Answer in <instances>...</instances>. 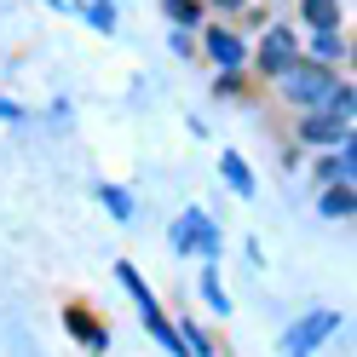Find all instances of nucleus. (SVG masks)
I'll use <instances>...</instances> for the list:
<instances>
[{
	"label": "nucleus",
	"instance_id": "nucleus-12",
	"mask_svg": "<svg viewBox=\"0 0 357 357\" xmlns=\"http://www.w3.org/2000/svg\"><path fill=\"white\" fill-rule=\"evenodd\" d=\"M162 6H167L173 24H196V17H202V12H196V0H162Z\"/></svg>",
	"mask_w": 357,
	"mask_h": 357
},
{
	"label": "nucleus",
	"instance_id": "nucleus-5",
	"mask_svg": "<svg viewBox=\"0 0 357 357\" xmlns=\"http://www.w3.org/2000/svg\"><path fill=\"white\" fill-rule=\"evenodd\" d=\"M259 63H265L271 75L294 70V63H300V47H294V35H288V29H271V35H265V47H259Z\"/></svg>",
	"mask_w": 357,
	"mask_h": 357
},
{
	"label": "nucleus",
	"instance_id": "nucleus-9",
	"mask_svg": "<svg viewBox=\"0 0 357 357\" xmlns=\"http://www.w3.org/2000/svg\"><path fill=\"white\" fill-rule=\"evenodd\" d=\"M305 17L317 29H334V24H340V0H305Z\"/></svg>",
	"mask_w": 357,
	"mask_h": 357
},
{
	"label": "nucleus",
	"instance_id": "nucleus-4",
	"mask_svg": "<svg viewBox=\"0 0 357 357\" xmlns=\"http://www.w3.org/2000/svg\"><path fill=\"white\" fill-rule=\"evenodd\" d=\"M173 248H202V254L213 259V254H219V231H213L208 219H202V213L190 208L185 219H178V231H173Z\"/></svg>",
	"mask_w": 357,
	"mask_h": 357
},
{
	"label": "nucleus",
	"instance_id": "nucleus-10",
	"mask_svg": "<svg viewBox=\"0 0 357 357\" xmlns=\"http://www.w3.org/2000/svg\"><path fill=\"white\" fill-rule=\"evenodd\" d=\"M311 52H317V58H340V52H346V40L334 35V29H317V40H311Z\"/></svg>",
	"mask_w": 357,
	"mask_h": 357
},
{
	"label": "nucleus",
	"instance_id": "nucleus-3",
	"mask_svg": "<svg viewBox=\"0 0 357 357\" xmlns=\"http://www.w3.org/2000/svg\"><path fill=\"white\" fill-rule=\"evenodd\" d=\"M334 328H340V317H334V311H317V317H305V323H300V328L282 340V351H288V357H305L317 340H328Z\"/></svg>",
	"mask_w": 357,
	"mask_h": 357
},
{
	"label": "nucleus",
	"instance_id": "nucleus-13",
	"mask_svg": "<svg viewBox=\"0 0 357 357\" xmlns=\"http://www.w3.org/2000/svg\"><path fill=\"white\" fill-rule=\"evenodd\" d=\"M202 294H208V305H213V311H231V300H225V288L213 282V271L202 277Z\"/></svg>",
	"mask_w": 357,
	"mask_h": 357
},
{
	"label": "nucleus",
	"instance_id": "nucleus-2",
	"mask_svg": "<svg viewBox=\"0 0 357 357\" xmlns=\"http://www.w3.org/2000/svg\"><path fill=\"white\" fill-rule=\"evenodd\" d=\"M346 132H351V116H340V109H328V104L300 121V139H311V144H346Z\"/></svg>",
	"mask_w": 357,
	"mask_h": 357
},
{
	"label": "nucleus",
	"instance_id": "nucleus-15",
	"mask_svg": "<svg viewBox=\"0 0 357 357\" xmlns=\"http://www.w3.org/2000/svg\"><path fill=\"white\" fill-rule=\"evenodd\" d=\"M213 6H219V12H236V6H242V0H213Z\"/></svg>",
	"mask_w": 357,
	"mask_h": 357
},
{
	"label": "nucleus",
	"instance_id": "nucleus-6",
	"mask_svg": "<svg viewBox=\"0 0 357 357\" xmlns=\"http://www.w3.org/2000/svg\"><path fill=\"white\" fill-rule=\"evenodd\" d=\"M208 52H213V63L236 70V63H242V40H236V35H225V29H208Z\"/></svg>",
	"mask_w": 357,
	"mask_h": 357
},
{
	"label": "nucleus",
	"instance_id": "nucleus-7",
	"mask_svg": "<svg viewBox=\"0 0 357 357\" xmlns=\"http://www.w3.org/2000/svg\"><path fill=\"white\" fill-rule=\"evenodd\" d=\"M219 173L231 178V190H242V196L254 190V173H248V162H242V155H225V162H219Z\"/></svg>",
	"mask_w": 357,
	"mask_h": 357
},
{
	"label": "nucleus",
	"instance_id": "nucleus-8",
	"mask_svg": "<svg viewBox=\"0 0 357 357\" xmlns=\"http://www.w3.org/2000/svg\"><path fill=\"white\" fill-rule=\"evenodd\" d=\"M351 208H357V196H351V185H334V190L323 196V213H328V219H340V213L351 219Z\"/></svg>",
	"mask_w": 357,
	"mask_h": 357
},
{
	"label": "nucleus",
	"instance_id": "nucleus-11",
	"mask_svg": "<svg viewBox=\"0 0 357 357\" xmlns=\"http://www.w3.org/2000/svg\"><path fill=\"white\" fill-rule=\"evenodd\" d=\"M98 196H104V208L116 213V219H127V213H132V202H127V190H116V185H104Z\"/></svg>",
	"mask_w": 357,
	"mask_h": 357
},
{
	"label": "nucleus",
	"instance_id": "nucleus-1",
	"mask_svg": "<svg viewBox=\"0 0 357 357\" xmlns=\"http://www.w3.org/2000/svg\"><path fill=\"white\" fill-rule=\"evenodd\" d=\"M334 81L328 70H317V63H294V70H282V98L288 104H305V109H323L334 98Z\"/></svg>",
	"mask_w": 357,
	"mask_h": 357
},
{
	"label": "nucleus",
	"instance_id": "nucleus-14",
	"mask_svg": "<svg viewBox=\"0 0 357 357\" xmlns=\"http://www.w3.org/2000/svg\"><path fill=\"white\" fill-rule=\"evenodd\" d=\"M86 17H93V24H98V29H116V12H109V6H104V0H98V6H86Z\"/></svg>",
	"mask_w": 357,
	"mask_h": 357
}]
</instances>
